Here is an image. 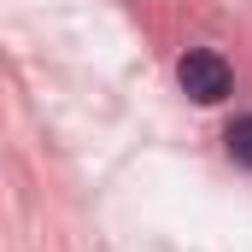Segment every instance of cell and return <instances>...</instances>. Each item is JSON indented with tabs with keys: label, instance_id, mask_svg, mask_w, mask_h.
<instances>
[{
	"label": "cell",
	"instance_id": "1",
	"mask_svg": "<svg viewBox=\"0 0 252 252\" xmlns=\"http://www.w3.org/2000/svg\"><path fill=\"white\" fill-rule=\"evenodd\" d=\"M176 82H182V94L199 100V106H217L229 88H235V70L223 53H211V47H188L182 64H176Z\"/></svg>",
	"mask_w": 252,
	"mask_h": 252
},
{
	"label": "cell",
	"instance_id": "2",
	"mask_svg": "<svg viewBox=\"0 0 252 252\" xmlns=\"http://www.w3.org/2000/svg\"><path fill=\"white\" fill-rule=\"evenodd\" d=\"M223 147H229V158H235L241 170H252V118H235L229 135H223Z\"/></svg>",
	"mask_w": 252,
	"mask_h": 252
}]
</instances>
